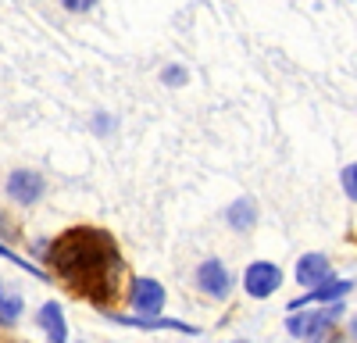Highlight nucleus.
<instances>
[{"mask_svg":"<svg viewBox=\"0 0 357 343\" xmlns=\"http://www.w3.org/2000/svg\"><path fill=\"white\" fill-rule=\"evenodd\" d=\"M50 265L57 279L68 282L72 290L93 304H111L118 290V272L122 257L114 250V240L104 229H68L50 243Z\"/></svg>","mask_w":357,"mask_h":343,"instance_id":"1","label":"nucleus"},{"mask_svg":"<svg viewBox=\"0 0 357 343\" xmlns=\"http://www.w3.org/2000/svg\"><path fill=\"white\" fill-rule=\"evenodd\" d=\"M340 314H343V300L329 304L325 311H293L289 322H286V329H289L293 336H301V340H311V336H318V333H325V329H333V326L340 322Z\"/></svg>","mask_w":357,"mask_h":343,"instance_id":"2","label":"nucleus"},{"mask_svg":"<svg viewBox=\"0 0 357 343\" xmlns=\"http://www.w3.org/2000/svg\"><path fill=\"white\" fill-rule=\"evenodd\" d=\"M193 282H197V290L204 297H211V300H229V294H232V275L218 257H207V261L197 268Z\"/></svg>","mask_w":357,"mask_h":343,"instance_id":"3","label":"nucleus"},{"mask_svg":"<svg viewBox=\"0 0 357 343\" xmlns=\"http://www.w3.org/2000/svg\"><path fill=\"white\" fill-rule=\"evenodd\" d=\"M4 193L15 200V204H36V200L47 193V183L33 168H15L8 176V183H4Z\"/></svg>","mask_w":357,"mask_h":343,"instance_id":"4","label":"nucleus"},{"mask_svg":"<svg viewBox=\"0 0 357 343\" xmlns=\"http://www.w3.org/2000/svg\"><path fill=\"white\" fill-rule=\"evenodd\" d=\"M132 307L139 319H158V314L165 311V286L158 279H132Z\"/></svg>","mask_w":357,"mask_h":343,"instance_id":"5","label":"nucleus"},{"mask_svg":"<svg viewBox=\"0 0 357 343\" xmlns=\"http://www.w3.org/2000/svg\"><path fill=\"white\" fill-rule=\"evenodd\" d=\"M279 282H282V272H279V265H272V261H254V265L243 272V290H247L254 300L272 297V294L279 290Z\"/></svg>","mask_w":357,"mask_h":343,"instance_id":"6","label":"nucleus"},{"mask_svg":"<svg viewBox=\"0 0 357 343\" xmlns=\"http://www.w3.org/2000/svg\"><path fill=\"white\" fill-rule=\"evenodd\" d=\"M350 290H354V282H350V279H325L321 286H314L311 294L289 300V311H307L311 304H336V300H343Z\"/></svg>","mask_w":357,"mask_h":343,"instance_id":"7","label":"nucleus"},{"mask_svg":"<svg viewBox=\"0 0 357 343\" xmlns=\"http://www.w3.org/2000/svg\"><path fill=\"white\" fill-rule=\"evenodd\" d=\"M325 279H333L329 275V257L325 254H307L296 261V282L301 286H321Z\"/></svg>","mask_w":357,"mask_h":343,"instance_id":"8","label":"nucleus"},{"mask_svg":"<svg viewBox=\"0 0 357 343\" xmlns=\"http://www.w3.org/2000/svg\"><path fill=\"white\" fill-rule=\"evenodd\" d=\"M40 326H43V333H47V340H50V343H65V340H68V326H65L61 304L47 300V304L40 307Z\"/></svg>","mask_w":357,"mask_h":343,"instance_id":"9","label":"nucleus"},{"mask_svg":"<svg viewBox=\"0 0 357 343\" xmlns=\"http://www.w3.org/2000/svg\"><path fill=\"white\" fill-rule=\"evenodd\" d=\"M254 218H257V204H254L250 197L232 200V204H229V211H225V222L236 229V233H247V229L254 225Z\"/></svg>","mask_w":357,"mask_h":343,"instance_id":"10","label":"nucleus"},{"mask_svg":"<svg viewBox=\"0 0 357 343\" xmlns=\"http://www.w3.org/2000/svg\"><path fill=\"white\" fill-rule=\"evenodd\" d=\"M114 322H122V326H136V329H178V333H193L186 322H175V319H139V314H114Z\"/></svg>","mask_w":357,"mask_h":343,"instance_id":"11","label":"nucleus"},{"mask_svg":"<svg viewBox=\"0 0 357 343\" xmlns=\"http://www.w3.org/2000/svg\"><path fill=\"white\" fill-rule=\"evenodd\" d=\"M18 314H22V297L0 290V326H15Z\"/></svg>","mask_w":357,"mask_h":343,"instance_id":"12","label":"nucleus"},{"mask_svg":"<svg viewBox=\"0 0 357 343\" xmlns=\"http://www.w3.org/2000/svg\"><path fill=\"white\" fill-rule=\"evenodd\" d=\"M0 257H4V261H11V265H18L22 272H29V275H36V279H43V272H40L36 265H29V261H25V257H18V254H11V250H8L4 243H0Z\"/></svg>","mask_w":357,"mask_h":343,"instance_id":"13","label":"nucleus"},{"mask_svg":"<svg viewBox=\"0 0 357 343\" xmlns=\"http://www.w3.org/2000/svg\"><path fill=\"white\" fill-rule=\"evenodd\" d=\"M343 190H347L350 200H357V161L343 168Z\"/></svg>","mask_w":357,"mask_h":343,"instance_id":"14","label":"nucleus"},{"mask_svg":"<svg viewBox=\"0 0 357 343\" xmlns=\"http://www.w3.org/2000/svg\"><path fill=\"white\" fill-rule=\"evenodd\" d=\"M161 79H165L168 86H183V82H186V68H183V65H172V68L161 72Z\"/></svg>","mask_w":357,"mask_h":343,"instance_id":"15","label":"nucleus"},{"mask_svg":"<svg viewBox=\"0 0 357 343\" xmlns=\"http://www.w3.org/2000/svg\"><path fill=\"white\" fill-rule=\"evenodd\" d=\"M61 4H65V11H72V15H82V11H89V8H93L97 0H61Z\"/></svg>","mask_w":357,"mask_h":343,"instance_id":"16","label":"nucleus"},{"mask_svg":"<svg viewBox=\"0 0 357 343\" xmlns=\"http://www.w3.org/2000/svg\"><path fill=\"white\" fill-rule=\"evenodd\" d=\"M111 125H114V122L107 119V114H97V119H93V129H97V132H107Z\"/></svg>","mask_w":357,"mask_h":343,"instance_id":"17","label":"nucleus"},{"mask_svg":"<svg viewBox=\"0 0 357 343\" xmlns=\"http://www.w3.org/2000/svg\"><path fill=\"white\" fill-rule=\"evenodd\" d=\"M350 333H354V336H357V319H354V322H350Z\"/></svg>","mask_w":357,"mask_h":343,"instance_id":"18","label":"nucleus"},{"mask_svg":"<svg viewBox=\"0 0 357 343\" xmlns=\"http://www.w3.org/2000/svg\"><path fill=\"white\" fill-rule=\"evenodd\" d=\"M236 343H247V340H236Z\"/></svg>","mask_w":357,"mask_h":343,"instance_id":"19","label":"nucleus"}]
</instances>
